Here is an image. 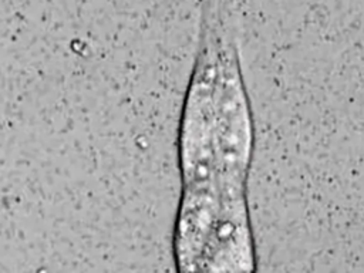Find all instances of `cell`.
I'll list each match as a JSON object with an SVG mask.
<instances>
[{
	"label": "cell",
	"mask_w": 364,
	"mask_h": 273,
	"mask_svg": "<svg viewBox=\"0 0 364 273\" xmlns=\"http://www.w3.org/2000/svg\"><path fill=\"white\" fill-rule=\"evenodd\" d=\"M222 0H200L198 46L176 132L181 186L249 205L256 127L236 28Z\"/></svg>",
	"instance_id": "1"
}]
</instances>
